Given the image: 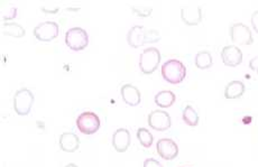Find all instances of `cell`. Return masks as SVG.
Masks as SVG:
<instances>
[{"instance_id": "603a6c76", "label": "cell", "mask_w": 258, "mask_h": 167, "mask_svg": "<svg viewBox=\"0 0 258 167\" xmlns=\"http://www.w3.org/2000/svg\"><path fill=\"white\" fill-rule=\"evenodd\" d=\"M132 11L135 13L138 17H150L153 9L151 7H132Z\"/></svg>"}, {"instance_id": "9c48e42d", "label": "cell", "mask_w": 258, "mask_h": 167, "mask_svg": "<svg viewBox=\"0 0 258 167\" xmlns=\"http://www.w3.org/2000/svg\"><path fill=\"white\" fill-rule=\"evenodd\" d=\"M156 150L157 154L165 160H173L178 155L177 144L170 138H162L158 140L156 144Z\"/></svg>"}, {"instance_id": "4fadbf2b", "label": "cell", "mask_w": 258, "mask_h": 167, "mask_svg": "<svg viewBox=\"0 0 258 167\" xmlns=\"http://www.w3.org/2000/svg\"><path fill=\"white\" fill-rule=\"evenodd\" d=\"M127 42L129 46L138 48L146 44V28L144 26H133L127 34Z\"/></svg>"}, {"instance_id": "d6986e66", "label": "cell", "mask_w": 258, "mask_h": 167, "mask_svg": "<svg viewBox=\"0 0 258 167\" xmlns=\"http://www.w3.org/2000/svg\"><path fill=\"white\" fill-rule=\"evenodd\" d=\"M212 56L210 52L208 51H201L196 55L195 57V64L198 68L200 70H207V68H210L212 66Z\"/></svg>"}, {"instance_id": "5b68a950", "label": "cell", "mask_w": 258, "mask_h": 167, "mask_svg": "<svg viewBox=\"0 0 258 167\" xmlns=\"http://www.w3.org/2000/svg\"><path fill=\"white\" fill-rule=\"evenodd\" d=\"M34 105V95L28 89L18 90L14 96V110L18 116H27Z\"/></svg>"}, {"instance_id": "ac0fdd59", "label": "cell", "mask_w": 258, "mask_h": 167, "mask_svg": "<svg viewBox=\"0 0 258 167\" xmlns=\"http://www.w3.org/2000/svg\"><path fill=\"white\" fill-rule=\"evenodd\" d=\"M176 100V97L172 91H161L155 96V103L161 108H170Z\"/></svg>"}, {"instance_id": "ba28073f", "label": "cell", "mask_w": 258, "mask_h": 167, "mask_svg": "<svg viewBox=\"0 0 258 167\" xmlns=\"http://www.w3.org/2000/svg\"><path fill=\"white\" fill-rule=\"evenodd\" d=\"M148 125L156 131H165L172 125L171 116L166 111L154 110L148 116Z\"/></svg>"}, {"instance_id": "52a82bcc", "label": "cell", "mask_w": 258, "mask_h": 167, "mask_svg": "<svg viewBox=\"0 0 258 167\" xmlns=\"http://www.w3.org/2000/svg\"><path fill=\"white\" fill-rule=\"evenodd\" d=\"M59 27L55 22H45L34 28V36L39 42H52L58 36Z\"/></svg>"}, {"instance_id": "9a60e30c", "label": "cell", "mask_w": 258, "mask_h": 167, "mask_svg": "<svg viewBox=\"0 0 258 167\" xmlns=\"http://www.w3.org/2000/svg\"><path fill=\"white\" fill-rule=\"evenodd\" d=\"M80 146V139L73 132H64L59 137V147L66 153H74L79 149Z\"/></svg>"}, {"instance_id": "484cf974", "label": "cell", "mask_w": 258, "mask_h": 167, "mask_svg": "<svg viewBox=\"0 0 258 167\" xmlns=\"http://www.w3.org/2000/svg\"><path fill=\"white\" fill-rule=\"evenodd\" d=\"M17 16V9L16 8H11V12H9L6 16H3L4 21H9V19H13Z\"/></svg>"}, {"instance_id": "3957f363", "label": "cell", "mask_w": 258, "mask_h": 167, "mask_svg": "<svg viewBox=\"0 0 258 167\" xmlns=\"http://www.w3.org/2000/svg\"><path fill=\"white\" fill-rule=\"evenodd\" d=\"M66 44L72 51H82L88 46V33L80 27L70 28L66 34Z\"/></svg>"}, {"instance_id": "f546056e", "label": "cell", "mask_w": 258, "mask_h": 167, "mask_svg": "<svg viewBox=\"0 0 258 167\" xmlns=\"http://www.w3.org/2000/svg\"><path fill=\"white\" fill-rule=\"evenodd\" d=\"M257 73H258V70H257Z\"/></svg>"}, {"instance_id": "7c38bea8", "label": "cell", "mask_w": 258, "mask_h": 167, "mask_svg": "<svg viewBox=\"0 0 258 167\" xmlns=\"http://www.w3.org/2000/svg\"><path fill=\"white\" fill-rule=\"evenodd\" d=\"M112 146L118 153H125L131 146V134L125 128H119L112 136Z\"/></svg>"}, {"instance_id": "8992f818", "label": "cell", "mask_w": 258, "mask_h": 167, "mask_svg": "<svg viewBox=\"0 0 258 167\" xmlns=\"http://www.w3.org/2000/svg\"><path fill=\"white\" fill-rule=\"evenodd\" d=\"M230 38L231 41L240 45H251L254 43L252 34L249 27L244 25L242 23L232 24L230 26Z\"/></svg>"}, {"instance_id": "44dd1931", "label": "cell", "mask_w": 258, "mask_h": 167, "mask_svg": "<svg viewBox=\"0 0 258 167\" xmlns=\"http://www.w3.org/2000/svg\"><path fill=\"white\" fill-rule=\"evenodd\" d=\"M137 138L140 140L141 145L145 148H150L154 140L151 131L146 128H140L137 130Z\"/></svg>"}, {"instance_id": "d4e9b609", "label": "cell", "mask_w": 258, "mask_h": 167, "mask_svg": "<svg viewBox=\"0 0 258 167\" xmlns=\"http://www.w3.org/2000/svg\"><path fill=\"white\" fill-rule=\"evenodd\" d=\"M250 22H251V26H252V28H254V31L256 33H258V11L252 13Z\"/></svg>"}, {"instance_id": "7402d4cb", "label": "cell", "mask_w": 258, "mask_h": 167, "mask_svg": "<svg viewBox=\"0 0 258 167\" xmlns=\"http://www.w3.org/2000/svg\"><path fill=\"white\" fill-rule=\"evenodd\" d=\"M161 39V35L156 29H146V44L156 43Z\"/></svg>"}, {"instance_id": "5bb4252c", "label": "cell", "mask_w": 258, "mask_h": 167, "mask_svg": "<svg viewBox=\"0 0 258 167\" xmlns=\"http://www.w3.org/2000/svg\"><path fill=\"white\" fill-rule=\"evenodd\" d=\"M121 98L126 105L131 107H136L142 101V96L140 90L133 85H123L121 87Z\"/></svg>"}, {"instance_id": "2e32d148", "label": "cell", "mask_w": 258, "mask_h": 167, "mask_svg": "<svg viewBox=\"0 0 258 167\" xmlns=\"http://www.w3.org/2000/svg\"><path fill=\"white\" fill-rule=\"evenodd\" d=\"M245 85L241 81H231L228 83L225 89V98L226 99H239L245 93Z\"/></svg>"}, {"instance_id": "8fae6325", "label": "cell", "mask_w": 258, "mask_h": 167, "mask_svg": "<svg viewBox=\"0 0 258 167\" xmlns=\"http://www.w3.org/2000/svg\"><path fill=\"white\" fill-rule=\"evenodd\" d=\"M181 18L187 26H197L202 21V9L200 6H186L181 9Z\"/></svg>"}, {"instance_id": "cb8c5ba5", "label": "cell", "mask_w": 258, "mask_h": 167, "mask_svg": "<svg viewBox=\"0 0 258 167\" xmlns=\"http://www.w3.org/2000/svg\"><path fill=\"white\" fill-rule=\"evenodd\" d=\"M144 167H163L160 161L154 158H147L144 161Z\"/></svg>"}, {"instance_id": "4316f807", "label": "cell", "mask_w": 258, "mask_h": 167, "mask_svg": "<svg viewBox=\"0 0 258 167\" xmlns=\"http://www.w3.org/2000/svg\"><path fill=\"white\" fill-rule=\"evenodd\" d=\"M249 67L251 68L252 71H257L258 70V55L252 58V60H250Z\"/></svg>"}, {"instance_id": "e0dca14e", "label": "cell", "mask_w": 258, "mask_h": 167, "mask_svg": "<svg viewBox=\"0 0 258 167\" xmlns=\"http://www.w3.org/2000/svg\"><path fill=\"white\" fill-rule=\"evenodd\" d=\"M2 32L4 35H8L16 38L24 37L25 34H26L25 28L16 23H4L2 26Z\"/></svg>"}, {"instance_id": "ffe728a7", "label": "cell", "mask_w": 258, "mask_h": 167, "mask_svg": "<svg viewBox=\"0 0 258 167\" xmlns=\"http://www.w3.org/2000/svg\"><path fill=\"white\" fill-rule=\"evenodd\" d=\"M182 118H183V121H184L187 126L196 127L199 125V115H198V112L193 109L192 106H186L184 108V110H183V114H182Z\"/></svg>"}, {"instance_id": "6da1fadb", "label": "cell", "mask_w": 258, "mask_h": 167, "mask_svg": "<svg viewBox=\"0 0 258 167\" xmlns=\"http://www.w3.org/2000/svg\"><path fill=\"white\" fill-rule=\"evenodd\" d=\"M162 76L171 85H178L186 76V67L181 61L168 60L162 65Z\"/></svg>"}, {"instance_id": "277c9868", "label": "cell", "mask_w": 258, "mask_h": 167, "mask_svg": "<svg viewBox=\"0 0 258 167\" xmlns=\"http://www.w3.org/2000/svg\"><path fill=\"white\" fill-rule=\"evenodd\" d=\"M77 127L83 135H93L100 128V119L94 112H82L77 118Z\"/></svg>"}, {"instance_id": "30bf717a", "label": "cell", "mask_w": 258, "mask_h": 167, "mask_svg": "<svg viewBox=\"0 0 258 167\" xmlns=\"http://www.w3.org/2000/svg\"><path fill=\"white\" fill-rule=\"evenodd\" d=\"M221 58L223 64L230 67H235L242 62V52L236 45H228L222 48Z\"/></svg>"}, {"instance_id": "83f0119b", "label": "cell", "mask_w": 258, "mask_h": 167, "mask_svg": "<svg viewBox=\"0 0 258 167\" xmlns=\"http://www.w3.org/2000/svg\"><path fill=\"white\" fill-rule=\"evenodd\" d=\"M42 11L44 12V13H47V14H55V13H57L58 12V8L56 7V8H54V9H48L47 8H45V7H43L42 8Z\"/></svg>"}, {"instance_id": "7a4b0ae2", "label": "cell", "mask_w": 258, "mask_h": 167, "mask_svg": "<svg viewBox=\"0 0 258 167\" xmlns=\"http://www.w3.org/2000/svg\"><path fill=\"white\" fill-rule=\"evenodd\" d=\"M161 63V53L156 47L146 48L140 56V67L144 74H152Z\"/></svg>"}, {"instance_id": "f1b7e54d", "label": "cell", "mask_w": 258, "mask_h": 167, "mask_svg": "<svg viewBox=\"0 0 258 167\" xmlns=\"http://www.w3.org/2000/svg\"><path fill=\"white\" fill-rule=\"evenodd\" d=\"M64 167H78L76 164H73V163H70V164H68V165H66Z\"/></svg>"}]
</instances>
